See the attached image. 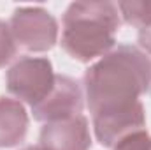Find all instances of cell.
Segmentation results:
<instances>
[{
    "instance_id": "6da1fadb",
    "label": "cell",
    "mask_w": 151,
    "mask_h": 150,
    "mask_svg": "<svg viewBox=\"0 0 151 150\" xmlns=\"http://www.w3.org/2000/svg\"><path fill=\"white\" fill-rule=\"evenodd\" d=\"M151 85V58L137 46L121 44L84 73V94L91 117L127 111Z\"/></svg>"
},
{
    "instance_id": "7a4b0ae2",
    "label": "cell",
    "mask_w": 151,
    "mask_h": 150,
    "mask_svg": "<svg viewBox=\"0 0 151 150\" xmlns=\"http://www.w3.org/2000/svg\"><path fill=\"white\" fill-rule=\"evenodd\" d=\"M119 25L118 4L74 2L63 14L60 44L79 62L102 58L113 50Z\"/></svg>"
},
{
    "instance_id": "3957f363",
    "label": "cell",
    "mask_w": 151,
    "mask_h": 150,
    "mask_svg": "<svg viewBox=\"0 0 151 150\" xmlns=\"http://www.w3.org/2000/svg\"><path fill=\"white\" fill-rule=\"evenodd\" d=\"M56 74L47 58L25 57L7 71V90L32 108L42 103L55 87Z\"/></svg>"
},
{
    "instance_id": "277c9868",
    "label": "cell",
    "mask_w": 151,
    "mask_h": 150,
    "mask_svg": "<svg viewBox=\"0 0 151 150\" xmlns=\"http://www.w3.org/2000/svg\"><path fill=\"white\" fill-rule=\"evenodd\" d=\"M7 25L16 46L27 51H47L58 41V23L44 7H18Z\"/></svg>"
},
{
    "instance_id": "5b68a950",
    "label": "cell",
    "mask_w": 151,
    "mask_h": 150,
    "mask_svg": "<svg viewBox=\"0 0 151 150\" xmlns=\"http://www.w3.org/2000/svg\"><path fill=\"white\" fill-rule=\"evenodd\" d=\"M83 92L79 83L69 76L56 74L53 90L42 103L32 108V113L35 120L49 124L83 115Z\"/></svg>"
},
{
    "instance_id": "8992f818",
    "label": "cell",
    "mask_w": 151,
    "mask_h": 150,
    "mask_svg": "<svg viewBox=\"0 0 151 150\" xmlns=\"http://www.w3.org/2000/svg\"><path fill=\"white\" fill-rule=\"evenodd\" d=\"M44 150H90L91 136L84 115L44 124L39 136Z\"/></svg>"
},
{
    "instance_id": "52a82bcc",
    "label": "cell",
    "mask_w": 151,
    "mask_h": 150,
    "mask_svg": "<svg viewBox=\"0 0 151 150\" xmlns=\"http://www.w3.org/2000/svg\"><path fill=\"white\" fill-rule=\"evenodd\" d=\"M91 118H93V131H95L97 141L102 147H111V149L127 134L144 129V124H146L142 103H139L137 106H134L127 111L99 115V117H91Z\"/></svg>"
},
{
    "instance_id": "ba28073f",
    "label": "cell",
    "mask_w": 151,
    "mask_h": 150,
    "mask_svg": "<svg viewBox=\"0 0 151 150\" xmlns=\"http://www.w3.org/2000/svg\"><path fill=\"white\" fill-rule=\"evenodd\" d=\"M28 131V113L21 101L0 97V149L19 145Z\"/></svg>"
},
{
    "instance_id": "9c48e42d",
    "label": "cell",
    "mask_w": 151,
    "mask_h": 150,
    "mask_svg": "<svg viewBox=\"0 0 151 150\" xmlns=\"http://www.w3.org/2000/svg\"><path fill=\"white\" fill-rule=\"evenodd\" d=\"M119 16H123L125 23L132 27H148L151 25V0H132L118 4Z\"/></svg>"
},
{
    "instance_id": "30bf717a",
    "label": "cell",
    "mask_w": 151,
    "mask_h": 150,
    "mask_svg": "<svg viewBox=\"0 0 151 150\" xmlns=\"http://www.w3.org/2000/svg\"><path fill=\"white\" fill-rule=\"evenodd\" d=\"M150 147L151 136L148 134L146 129H139L121 138L113 147V150H150Z\"/></svg>"
},
{
    "instance_id": "8fae6325",
    "label": "cell",
    "mask_w": 151,
    "mask_h": 150,
    "mask_svg": "<svg viewBox=\"0 0 151 150\" xmlns=\"http://www.w3.org/2000/svg\"><path fill=\"white\" fill-rule=\"evenodd\" d=\"M18 51V46L11 36L9 25L0 20V67L7 66Z\"/></svg>"
},
{
    "instance_id": "7c38bea8",
    "label": "cell",
    "mask_w": 151,
    "mask_h": 150,
    "mask_svg": "<svg viewBox=\"0 0 151 150\" xmlns=\"http://www.w3.org/2000/svg\"><path fill=\"white\" fill-rule=\"evenodd\" d=\"M139 46L151 55V25L139 28Z\"/></svg>"
},
{
    "instance_id": "4fadbf2b",
    "label": "cell",
    "mask_w": 151,
    "mask_h": 150,
    "mask_svg": "<svg viewBox=\"0 0 151 150\" xmlns=\"http://www.w3.org/2000/svg\"><path fill=\"white\" fill-rule=\"evenodd\" d=\"M23 150H44L40 145H30V147H25Z\"/></svg>"
},
{
    "instance_id": "5bb4252c",
    "label": "cell",
    "mask_w": 151,
    "mask_h": 150,
    "mask_svg": "<svg viewBox=\"0 0 151 150\" xmlns=\"http://www.w3.org/2000/svg\"><path fill=\"white\" fill-rule=\"evenodd\" d=\"M150 150H151V147H150Z\"/></svg>"
}]
</instances>
